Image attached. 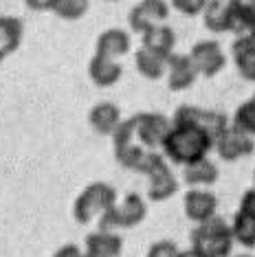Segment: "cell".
Returning a JSON list of instances; mask_svg holds the SVG:
<instances>
[{
  "label": "cell",
  "instance_id": "cell-1",
  "mask_svg": "<svg viewBox=\"0 0 255 257\" xmlns=\"http://www.w3.org/2000/svg\"><path fill=\"white\" fill-rule=\"evenodd\" d=\"M213 150V139L200 127L189 123H172L167 132L161 154L174 165H189L194 161L207 159Z\"/></svg>",
  "mask_w": 255,
  "mask_h": 257
},
{
  "label": "cell",
  "instance_id": "cell-2",
  "mask_svg": "<svg viewBox=\"0 0 255 257\" xmlns=\"http://www.w3.org/2000/svg\"><path fill=\"white\" fill-rule=\"evenodd\" d=\"M233 235L224 218L216 213L213 218L200 222L191 231V248L205 257H229L233 250Z\"/></svg>",
  "mask_w": 255,
  "mask_h": 257
},
{
  "label": "cell",
  "instance_id": "cell-3",
  "mask_svg": "<svg viewBox=\"0 0 255 257\" xmlns=\"http://www.w3.org/2000/svg\"><path fill=\"white\" fill-rule=\"evenodd\" d=\"M119 200L117 189L108 183H90L86 185L73 202V215L79 224H90L95 218L106 213Z\"/></svg>",
  "mask_w": 255,
  "mask_h": 257
},
{
  "label": "cell",
  "instance_id": "cell-4",
  "mask_svg": "<svg viewBox=\"0 0 255 257\" xmlns=\"http://www.w3.org/2000/svg\"><path fill=\"white\" fill-rule=\"evenodd\" d=\"M141 174L148 178V198L154 202H165L178 191V178L174 176L170 161L159 150L150 152Z\"/></svg>",
  "mask_w": 255,
  "mask_h": 257
},
{
  "label": "cell",
  "instance_id": "cell-5",
  "mask_svg": "<svg viewBox=\"0 0 255 257\" xmlns=\"http://www.w3.org/2000/svg\"><path fill=\"white\" fill-rule=\"evenodd\" d=\"M148 215V204L139 194H128L123 200H117L106 213L99 218L101 231H119V229H135Z\"/></svg>",
  "mask_w": 255,
  "mask_h": 257
},
{
  "label": "cell",
  "instance_id": "cell-6",
  "mask_svg": "<svg viewBox=\"0 0 255 257\" xmlns=\"http://www.w3.org/2000/svg\"><path fill=\"white\" fill-rule=\"evenodd\" d=\"M112 148H114V159L123 169H130V172L141 174L143 165H146V159L150 154V150H146L141 143L135 139V132H132L130 121H121L119 127L112 134Z\"/></svg>",
  "mask_w": 255,
  "mask_h": 257
},
{
  "label": "cell",
  "instance_id": "cell-7",
  "mask_svg": "<svg viewBox=\"0 0 255 257\" xmlns=\"http://www.w3.org/2000/svg\"><path fill=\"white\" fill-rule=\"evenodd\" d=\"M128 121L132 125L135 139L150 152H156L163 145L167 132L172 127V119L163 112H137Z\"/></svg>",
  "mask_w": 255,
  "mask_h": 257
},
{
  "label": "cell",
  "instance_id": "cell-8",
  "mask_svg": "<svg viewBox=\"0 0 255 257\" xmlns=\"http://www.w3.org/2000/svg\"><path fill=\"white\" fill-rule=\"evenodd\" d=\"M213 150L224 163H235L240 159H246L255 152V139L242 132L240 127L229 123L222 132L213 139Z\"/></svg>",
  "mask_w": 255,
  "mask_h": 257
},
{
  "label": "cell",
  "instance_id": "cell-9",
  "mask_svg": "<svg viewBox=\"0 0 255 257\" xmlns=\"http://www.w3.org/2000/svg\"><path fill=\"white\" fill-rule=\"evenodd\" d=\"M172 123H189L200 127L202 132H207L211 139H216L224 127L229 125V119L224 112H218V110H207V108H198V106H189V103H183V106L176 108V112L172 116Z\"/></svg>",
  "mask_w": 255,
  "mask_h": 257
},
{
  "label": "cell",
  "instance_id": "cell-10",
  "mask_svg": "<svg viewBox=\"0 0 255 257\" xmlns=\"http://www.w3.org/2000/svg\"><path fill=\"white\" fill-rule=\"evenodd\" d=\"M189 57L198 77L211 79L218 73H222L224 66H227V55H224V49L220 46L218 40H200V42H196L189 51Z\"/></svg>",
  "mask_w": 255,
  "mask_h": 257
},
{
  "label": "cell",
  "instance_id": "cell-11",
  "mask_svg": "<svg viewBox=\"0 0 255 257\" xmlns=\"http://www.w3.org/2000/svg\"><path fill=\"white\" fill-rule=\"evenodd\" d=\"M167 18H170V3L167 0H141L128 14V25H130V31L141 36L150 27L167 22Z\"/></svg>",
  "mask_w": 255,
  "mask_h": 257
},
{
  "label": "cell",
  "instance_id": "cell-12",
  "mask_svg": "<svg viewBox=\"0 0 255 257\" xmlns=\"http://www.w3.org/2000/svg\"><path fill=\"white\" fill-rule=\"evenodd\" d=\"M183 211L187 220H191L194 224H200L218 213V198L205 187H189L183 198Z\"/></svg>",
  "mask_w": 255,
  "mask_h": 257
},
{
  "label": "cell",
  "instance_id": "cell-13",
  "mask_svg": "<svg viewBox=\"0 0 255 257\" xmlns=\"http://www.w3.org/2000/svg\"><path fill=\"white\" fill-rule=\"evenodd\" d=\"M165 79H167V88L174 92L189 90L196 84V79H198V73H196L194 64H191V57L185 53L167 55Z\"/></svg>",
  "mask_w": 255,
  "mask_h": 257
},
{
  "label": "cell",
  "instance_id": "cell-14",
  "mask_svg": "<svg viewBox=\"0 0 255 257\" xmlns=\"http://www.w3.org/2000/svg\"><path fill=\"white\" fill-rule=\"evenodd\" d=\"M88 77L97 88H112L123 77V66L117 60H110V57L95 53L88 62Z\"/></svg>",
  "mask_w": 255,
  "mask_h": 257
},
{
  "label": "cell",
  "instance_id": "cell-15",
  "mask_svg": "<svg viewBox=\"0 0 255 257\" xmlns=\"http://www.w3.org/2000/svg\"><path fill=\"white\" fill-rule=\"evenodd\" d=\"M121 110L114 101H99L90 108L88 112V123L97 134L101 137H112L114 130L121 123Z\"/></svg>",
  "mask_w": 255,
  "mask_h": 257
},
{
  "label": "cell",
  "instance_id": "cell-16",
  "mask_svg": "<svg viewBox=\"0 0 255 257\" xmlns=\"http://www.w3.org/2000/svg\"><path fill=\"white\" fill-rule=\"evenodd\" d=\"M132 49V38L130 33L123 31V29H106L95 42V53L110 57V60H119L130 53Z\"/></svg>",
  "mask_w": 255,
  "mask_h": 257
},
{
  "label": "cell",
  "instance_id": "cell-17",
  "mask_svg": "<svg viewBox=\"0 0 255 257\" xmlns=\"http://www.w3.org/2000/svg\"><path fill=\"white\" fill-rule=\"evenodd\" d=\"M141 46L148 51H152L156 55H172L174 46H176V33L170 25H154L150 27L146 33H141Z\"/></svg>",
  "mask_w": 255,
  "mask_h": 257
},
{
  "label": "cell",
  "instance_id": "cell-18",
  "mask_svg": "<svg viewBox=\"0 0 255 257\" xmlns=\"http://www.w3.org/2000/svg\"><path fill=\"white\" fill-rule=\"evenodd\" d=\"M220 178V169L213 161L207 159H200V161H194L189 165H183V180L187 183V187H205L209 189L211 185H216Z\"/></svg>",
  "mask_w": 255,
  "mask_h": 257
},
{
  "label": "cell",
  "instance_id": "cell-19",
  "mask_svg": "<svg viewBox=\"0 0 255 257\" xmlns=\"http://www.w3.org/2000/svg\"><path fill=\"white\" fill-rule=\"evenodd\" d=\"M231 55H233V64L244 81L255 84V42L248 36L235 38L233 46H231Z\"/></svg>",
  "mask_w": 255,
  "mask_h": 257
},
{
  "label": "cell",
  "instance_id": "cell-20",
  "mask_svg": "<svg viewBox=\"0 0 255 257\" xmlns=\"http://www.w3.org/2000/svg\"><path fill=\"white\" fill-rule=\"evenodd\" d=\"M86 250H92V253H99L103 257H119L123 253V237L119 235L117 231H92L86 235L84 242Z\"/></svg>",
  "mask_w": 255,
  "mask_h": 257
},
{
  "label": "cell",
  "instance_id": "cell-21",
  "mask_svg": "<svg viewBox=\"0 0 255 257\" xmlns=\"http://www.w3.org/2000/svg\"><path fill=\"white\" fill-rule=\"evenodd\" d=\"M231 29L229 33H235V38L248 36L255 22V0H227Z\"/></svg>",
  "mask_w": 255,
  "mask_h": 257
},
{
  "label": "cell",
  "instance_id": "cell-22",
  "mask_svg": "<svg viewBox=\"0 0 255 257\" xmlns=\"http://www.w3.org/2000/svg\"><path fill=\"white\" fill-rule=\"evenodd\" d=\"M25 38V25L16 16H0V51L11 55L20 49Z\"/></svg>",
  "mask_w": 255,
  "mask_h": 257
},
{
  "label": "cell",
  "instance_id": "cell-23",
  "mask_svg": "<svg viewBox=\"0 0 255 257\" xmlns=\"http://www.w3.org/2000/svg\"><path fill=\"white\" fill-rule=\"evenodd\" d=\"M202 22L211 33H229L231 29V16L227 0H207L205 9H202Z\"/></svg>",
  "mask_w": 255,
  "mask_h": 257
},
{
  "label": "cell",
  "instance_id": "cell-24",
  "mask_svg": "<svg viewBox=\"0 0 255 257\" xmlns=\"http://www.w3.org/2000/svg\"><path fill=\"white\" fill-rule=\"evenodd\" d=\"M137 71L141 73V77H146L150 81H159L161 77H165V68H167V57L156 55L148 49H139L135 55Z\"/></svg>",
  "mask_w": 255,
  "mask_h": 257
},
{
  "label": "cell",
  "instance_id": "cell-25",
  "mask_svg": "<svg viewBox=\"0 0 255 257\" xmlns=\"http://www.w3.org/2000/svg\"><path fill=\"white\" fill-rule=\"evenodd\" d=\"M229 226H231V235H233L235 244H240L244 248H255V220L253 218L235 211Z\"/></svg>",
  "mask_w": 255,
  "mask_h": 257
},
{
  "label": "cell",
  "instance_id": "cell-26",
  "mask_svg": "<svg viewBox=\"0 0 255 257\" xmlns=\"http://www.w3.org/2000/svg\"><path fill=\"white\" fill-rule=\"evenodd\" d=\"M233 125L240 127L242 132H246L248 137L255 139V95L235 108V112H233Z\"/></svg>",
  "mask_w": 255,
  "mask_h": 257
},
{
  "label": "cell",
  "instance_id": "cell-27",
  "mask_svg": "<svg viewBox=\"0 0 255 257\" xmlns=\"http://www.w3.org/2000/svg\"><path fill=\"white\" fill-rule=\"evenodd\" d=\"M53 14L57 18L68 20V22L82 20L88 14V0H57Z\"/></svg>",
  "mask_w": 255,
  "mask_h": 257
},
{
  "label": "cell",
  "instance_id": "cell-28",
  "mask_svg": "<svg viewBox=\"0 0 255 257\" xmlns=\"http://www.w3.org/2000/svg\"><path fill=\"white\" fill-rule=\"evenodd\" d=\"M205 5H207V0H170L172 9H176L178 14H183V16H189V18L200 16Z\"/></svg>",
  "mask_w": 255,
  "mask_h": 257
},
{
  "label": "cell",
  "instance_id": "cell-29",
  "mask_svg": "<svg viewBox=\"0 0 255 257\" xmlns=\"http://www.w3.org/2000/svg\"><path fill=\"white\" fill-rule=\"evenodd\" d=\"M178 250L181 248L176 246V242H172V239H159V242H154L148 248L146 257H178Z\"/></svg>",
  "mask_w": 255,
  "mask_h": 257
},
{
  "label": "cell",
  "instance_id": "cell-30",
  "mask_svg": "<svg viewBox=\"0 0 255 257\" xmlns=\"http://www.w3.org/2000/svg\"><path fill=\"white\" fill-rule=\"evenodd\" d=\"M237 211L248 215V218L255 220V187H251V189H246L244 194H242L240 198V207H237Z\"/></svg>",
  "mask_w": 255,
  "mask_h": 257
},
{
  "label": "cell",
  "instance_id": "cell-31",
  "mask_svg": "<svg viewBox=\"0 0 255 257\" xmlns=\"http://www.w3.org/2000/svg\"><path fill=\"white\" fill-rule=\"evenodd\" d=\"M53 257H84V250L77 244H62L53 253Z\"/></svg>",
  "mask_w": 255,
  "mask_h": 257
},
{
  "label": "cell",
  "instance_id": "cell-32",
  "mask_svg": "<svg viewBox=\"0 0 255 257\" xmlns=\"http://www.w3.org/2000/svg\"><path fill=\"white\" fill-rule=\"evenodd\" d=\"M25 5L33 11H53L57 0H25Z\"/></svg>",
  "mask_w": 255,
  "mask_h": 257
},
{
  "label": "cell",
  "instance_id": "cell-33",
  "mask_svg": "<svg viewBox=\"0 0 255 257\" xmlns=\"http://www.w3.org/2000/svg\"><path fill=\"white\" fill-rule=\"evenodd\" d=\"M178 257H205V255H200L196 248H187V250H178Z\"/></svg>",
  "mask_w": 255,
  "mask_h": 257
},
{
  "label": "cell",
  "instance_id": "cell-34",
  "mask_svg": "<svg viewBox=\"0 0 255 257\" xmlns=\"http://www.w3.org/2000/svg\"><path fill=\"white\" fill-rule=\"evenodd\" d=\"M84 257H103L99 253H92V250H84Z\"/></svg>",
  "mask_w": 255,
  "mask_h": 257
},
{
  "label": "cell",
  "instance_id": "cell-35",
  "mask_svg": "<svg viewBox=\"0 0 255 257\" xmlns=\"http://www.w3.org/2000/svg\"><path fill=\"white\" fill-rule=\"evenodd\" d=\"M248 38L255 40V22H253V27H251V31H248Z\"/></svg>",
  "mask_w": 255,
  "mask_h": 257
},
{
  "label": "cell",
  "instance_id": "cell-36",
  "mask_svg": "<svg viewBox=\"0 0 255 257\" xmlns=\"http://www.w3.org/2000/svg\"><path fill=\"white\" fill-rule=\"evenodd\" d=\"M5 57H7V55H5L3 51H0V64H3V60H5Z\"/></svg>",
  "mask_w": 255,
  "mask_h": 257
},
{
  "label": "cell",
  "instance_id": "cell-37",
  "mask_svg": "<svg viewBox=\"0 0 255 257\" xmlns=\"http://www.w3.org/2000/svg\"><path fill=\"white\" fill-rule=\"evenodd\" d=\"M235 257H253V255H246V253H242V255H235Z\"/></svg>",
  "mask_w": 255,
  "mask_h": 257
},
{
  "label": "cell",
  "instance_id": "cell-38",
  "mask_svg": "<svg viewBox=\"0 0 255 257\" xmlns=\"http://www.w3.org/2000/svg\"><path fill=\"white\" fill-rule=\"evenodd\" d=\"M106 3H119V0H106Z\"/></svg>",
  "mask_w": 255,
  "mask_h": 257
}]
</instances>
